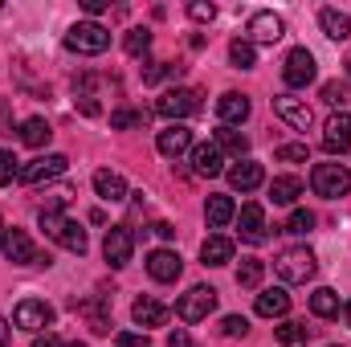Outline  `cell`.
<instances>
[{
  "mask_svg": "<svg viewBox=\"0 0 351 347\" xmlns=\"http://www.w3.org/2000/svg\"><path fill=\"white\" fill-rule=\"evenodd\" d=\"M262 180H265V168L258 164V160H241V164L229 168V184H233L237 192H254Z\"/></svg>",
  "mask_w": 351,
  "mask_h": 347,
  "instance_id": "ffe728a7",
  "label": "cell"
},
{
  "mask_svg": "<svg viewBox=\"0 0 351 347\" xmlns=\"http://www.w3.org/2000/svg\"><path fill=\"white\" fill-rule=\"evenodd\" d=\"M0 250H4V258L12 261V265H49V261H53L45 250H37V246L29 241L25 229H4Z\"/></svg>",
  "mask_w": 351,
  "mask_h": 347,
  "instance_id": "3957f363",
  "label": "cell"
},
{
  "mask_svg": "<svg viewBox=\"0 0 351 347\" xmlns=\"http://www.w3.org/2000/svg\"><path fill=\"white\" fill-rule=\"evenodd\" d=\"M331 347H335V344H331Z\"/></svg>",
  "mask_w": 351,
  "mask_h": 347,
  "instance_id": "6f0895ef",
  "label": "cell"
},
{
  "mask_svg": "<svg viewBox=\"0 0 351 347\" xmlns=\"http://www.w3.org/2000/svg\"><path fill=\"white\" fill-rule=\"evenodd\" d=\"M323 147L331 152V156H343L351 152V115H331L327 119V127H323Z\"/></svg>",
  "mask_w": 351,
  "mask_h": 347,
  "instance_id": "4fadbf2b",
  "label": "cell"
},
{
  "mask_svg": "<svg viewBox=\"0 0 351 347\" xmlns=\"http://www.w3.org/2000/svg\"><path fill=\"white\" fill-rule=\"evenodd\" d=\"M306 331H311L306 323H294V319H290V323H282V327H278V344H286V347L302 344V339H306Z\"/></svg>",
  "mask_w": 351,
  "mask_h": 347,
  "instance_id": "d590c367",
  "label": "cell"
},
{
  "mask_svg": "<svg viewBox=\"0 0 351 347\" xmlns=\"http://www.w3.org/2000/svg\"><path fill=\"white\" fill-rule=\"evenodd\" d=\"M176 74H180V66H172V62H152V66L143 70V82H147V86H156V82L176 78Z\"/></svg>",
  "mask_w": 351,
  "mask_h": 347,
  "instance_id": "8d00e7d4",
  "label": "cell"
},
{
  "mask_svg": "<svg viewBox=\"0 0 351 347\" xmlns=\"http://www.w3.org/2000/svg\"><path fill=\"white\" fill-rule=\"evenodd\" d=\"M282 33H286V21H282L278 12H254V16H250V37H254L258 45H274Z\"/></svg>",
  "mask_w": 351,
  "mask_h": 347,
  "instance_id": "e0dca14e",
  "label": "cell"
},
{
  "mask_svg": "<svg viewBox=\"0 0 351 347\" xmlns=\"http://www.w3.org/2000/svg\"><path fill=\"white\" fill-rule=\"evenodd\" d=\"M110 127H114V131L143 127V110H114V115H110Z\"/></svg>",
  "mask_w": 351,
  "mask_h": 347,
  "instance_id": "ab89813d",
  "label": "cell"
},
{
  "mask_svg": "<svg viewBox=\"0 0 351 347\" xmlns=\"http://www.w3.org/2000/svg\"><path fill=\"white\" fill-rule=\"evenodd\" d=\"M221 331H225L229 339H245V335H250V323H245L241 315H225V323H221Z\"/></svg>",
  "mask_w": 351,
  "mask_h": 347,
  "instance_id": "b9f144b4",
  "label": "cell"
},
{
  "mask_svg": "<svg viewBox=\"0 0 351 347\" xmlns=\"http://www.w3.org/2000/svg\"><path fill=\"white\" fill-rule=\"evenodd\" d=\"M274 270H278V278H282L286 286H298V282H311L319 265H315V254H311L306 246H294V250H282V254H278Z\"/></svg>",
  "mask_w": 351,
  "mask_h": 347,
  "instance_id": "7a4b0ae2",
  "label": "cell"
},
{
  "mask_svg": "<svg viewBox=\"0 0 351 347\" xmlns=\"http://www.w3.org/2000/svg\"><path fill=\"white\" fill-rule=\"evenodd\" d=\"M114 347H152L147 335H135V331H119L114 335Z\"/></svg>",
  "mask_w": 351,
  "mask_h": 347,
  "instance_id": "ee69618b",
  "label": "cell"
},
{
  "mask_svg": "<svg viewBox=\"0 0 351 347\" xmlns=\"http://www.w3.org/2000/svg\"><path fill=\"white\" fill-rule=\"evenodd\" d=\"M217 115H221V123L225 127H233V123H245L250 119V98L245 94H221V102H217Z\"/></svg>",
  "mask_w": 351,
  "mask_h": 347,
  "instance_id": "7402d4cb",
  "label": "cell"
},
{
  "mask_svg": "<svg viewBox=\"0 0 351 347\" xmlns=\"http://www.w3.org/2000/svg\"><path fill=\"white\" fill-rule=\"evenodd\" d=\"M156 147H160V156H168V160H180L184 152H192V131H188L184 123H172V127H164V131H160Z\"/></svg>",
  "mask_w": 351,
  "mask_h": 347,
  "instance_id": "5bb4252c",
  "label": "cell"
},
{
  "mask_svg": "<svg viewBox=\"0 0 351 347\" xmlns=\"http://www.w3.org/2000/svg\"><path fill=\"white\" fill-rule=\"evenodd\" d=\"M12 323H16L21 331L37 335L41 327H49V323H53V307H49V302H41V298H25V302H16V311H12Z\"/></svg>",
  "mask_w": 351,
  "mask_h": 347,
  "instance_id": "ba28073f",
  "label": "cell"
},
{
  "mask_svg": "<svg viewBox=\"0 0 351 347\" xmlns=\"http://www.w3.org/2000/svg\"><path fill=\"white\" fill-rule=\"evenodd\" d=\"M229 58H233V66H237V70H254V62H258V49H254V41L237 37V41L229 45Z\"/></svg>",
  "mask_w": 351,
  "mask_h": 347,
  "instance_id": "1f68e13d",
  "label": "cell"
},
{
  "mask_svg": "<svg viewBox=\"0 0 351 347\" xmlns=\"http://www.w3.org/2000/svg\"><path fill=\"white\" fill-rule=\"evenodd\" d=\"M78 110H82V115H98V102H94L90 94H82V98H78Z\"/></svg>",
  "mask_w": 351,
  "mask_h": 347,
  "instance_id": "c3c4849f",
  "label": "cell"
},
{
  "mask_svg": "<svg viewBox=\"0 0 351 347\" xmlns=\"http://www.w3.org/2000/svg\"><path fill=\"white\" fill-rule=\"evenodd\" d=\"M311 184H315V192H319V196L339 200V196H348V192H351V172L343 168V164H315Z\"/></svg>",
  "mask_w": 351,
  "mask_h": 347,
  "instance_id": "5b68a950",
  "label": "cell"
},
{
  "mask_svg": "<svg viewBox=\"0 0 351 347\" xmlns=\"http://www.w3.org/2000/svg\"><path fill=\"white\" fill-rule=\"evenodd\" d=\"M8 344V323H4V319H0V347Z\"/></svg>",
  "mask_w": 351,
  "mask_h": 347,
  "instance_id": "816d5d0a",
  "label": "cell"
},
{
  "mask_svg": "<svg viewBox=\"0 0 351 347\" xmlns=\"http://www.w3.org/2000/svg\"><path fill=\"white\" fill-rule=\"evenodd\" d=\"M237 233H241V241H250V246H262L265 237H269V233H265L262 204H245V208H241V229H237Z\"/></svg>",
  "mask_w": 351,
  "mask_h": 347,
  "instance_id": "d6986e66",
  "label": "cell"
},
{
  "mask_svg": "<svg viewBox=\"0 0 351 347\" xmlns=\"http://www.w3.org/2000/svg\"><path fill=\"white\" fill-rule=\"evenodd\" d=\"M302 196V180L298 176H278V180H269V200L274 204H294Z\"/></svg>",
  "mask_w": 351,
  "mask_h": 347,
  "instance_id": "4316f807",
  "label": "cell"
},
{
  "mask_svg": "<svg viewBox=\"0 0 351 347\" xmlns=\"http://www.w3.org/2000/svg\"><path fill=\"white\" fill-rule=\"evenodd\" d=\"M152 229H156V233H160L164 241H172V237H176V225H172V221H156Z\"/></svg>",
  "mask_w": 351,
  "mask_h": 347,
  "instance_id": "7dc6e473",
  "label": "cell"
},
{
  "mask_svg": "<svg viewBox=\"0 0 351 347\" xmlns=\"http://www.w3.org/2000/svg\"><path fill=\"white\" fill-rule=\"evenodd\" d=\"M102 254H106V261H110L114 270H123V265L131 261V254H135V233H131L127 225H114V229H106Z\"/></svg>",
  "mask_w": 351,
  "mask_h": 347,
  "instance_id": "30bf717a",
  "label": "cell"
},
{
  "mask_svg": "<svg viewBox=\"0 0 351 347\" xmlns=\"http://www.w3.org/2000/svg\"><path fill=\"white\" fill-rule=\"evenodd\" d=\"M70 200H74V188H53V192H45L41 213H62V204H70Z\"/></svg>",
  "mask_w": 351,
  "mask_h": 347,
  "instance_id": "f35d334b",
  "label": "cell"
},
{
  "mask_svg": "<svg viewBox=\"0 0 351 347\" xmlns=\"http://www.w3.org/2000/svg\"><path fill=\"white\" fill-rule=\"evenodd\" d=\"M168 315H172V311H168L160 298H152V294H143V298H135V302H131V319H135L139 327H164V323H168Z\"/></svg>",
  "mask_w": 351,
  "mask_h": 347,
  "instance_id": "9a60e30c",
  "label": "cell"
},
{
  "mask_svg": "<svg viewBox=\"0 0 351 347\" xmlns=\"http://www.w3.org/2000/svg\"><path fill=\"white\" fill-rule=\"evenodd\" d=\"M306 156H311L306 143H282V147H278V160H282V164H306Z\"/></svg>",
  "mask_w": 351,
  "mask_h": 347,
  "instance_id": "60d3db41",
  "label": "cell"
},
{
  "mask_svg": "<svg viewBox=\"0 0 351 347\" xmlns=\"http://www.w3.org/2000/svg\"><path fill=\"white\" fill-rule=\"evenodd\" d=\"M49 139H53V127L45 119H25L21 123V143L25 147H45Z\"/></svg>",
  "mask_w": 351,
  "mask_h": 347,
  "instance_id": "f1b7e54d",
  "label": "cell"
},
{
  "mask_svg": "<svg viewBox=\"0 0 351 347\" xmlns=\"http://www.w3.org/2000/svg\"><path fill=\"white\" fill-rule=\"evenodd\" d=\"M188 16H192V21H213V16H217V8H213V4H204V0H192V4H188Z\"/></svg>",
  "mask_w": 351,
  "mask_h": 347,
  "instance_id": "f6af8a7d",
  "label": "cell"
},
{
  "mask_svg": "<svg viewBox=\"0 0 351 347\" xmlns=\"http://www.w3.org/2000/svg\"><path fill=\"white\" fill-rule=\"evenodd\" d=\"M290 311V294L282 290V286H274V290H262L258 294V315L262 319H282Z\"/></svg>",
  "mask_w": 351,
  "mask_h": 347,
  "instance_id": "d4e9b609",
  "label": "cell"
},
{
  "mask_svg": "<svg viewBox=\"0 0 351 347\" xmlns=\"http://www.w3.org/2000/svg\"><path fill=\"white\" fill-rule=\"evenodd\" d=\"M315 53L311 49H290L286 53V62H282V78H286V86H294V90H302V86H311L315 82Z\"/></svg>",
  "mask_w": 351,
  "mask_h": 347,
  "instance_id": "52a82bcc",
  "label": "cell"
},
{
  "mask_svg": "<svg viewBox=\"0 0 351 347\" xmlns=\"http://www.w3.org/2000/svg\"><path fill=\"white\" fill-rule=\"evenodd\" d=\"M217 147H221V156H237V160H241V156L250 152V139H245L241 131H233V127H221V131H217Z\"/></svg>",
  "mask_w": 351,
  "mask_h": 347,
  "instance_id": "f546056e",
  "label": "cell"
},
{
  "mask_svg": "<svg viewBox=\"0 0 351 347\" xmlns=\"http://www.w3.org/2000/svg\"><path fill=\"white\" fill-rule=\"evenodd\" d=\"M168 347H192V335H188L184 327H176L172 335H168Z\"/></svg>",
  "mask_w": 351,
  "mask_h": 347,
  "instance_id": "bcb514c9",
  "label": "cell"
},
{
  "mask_svg": "<svg viewBox=\"0 0 351 347\" xmlns=\"http://www.w3.org/2000/svg\"><path fill=\"white\" fill-rule=\"evenodd\" d=\"M0 237H4V221H0Z\"/></svg>",
  "mask_w": 351,
  "mask_h": 347,
  "instance_id": "11a10c76",
  "label": "cell"
},
{
  "mask_svg": "<svg viewBox=\"0 0 351 347\" xmlns=\"http://www.w3.org/2000/svg\"><path fill=\"white\" fill-rule=\"evenodd\" d=\"M348 70H351V62H348Z\"/></svg>",
  "mask_w": 351,
  "mask_h": 347,
  "instance_id": "9f6ffc18",
  "label": "cell"
},
{
  "mask_svg": "<svg viewBox=\"0 0 351 347\" xmlns=\"http://www.w3.org/2000/svg\"><path fill=\"white\" fill-rule=\"evenodd\" d=\"M233 217H237V204H233V196H208V204H204V221H208L213 229H225Z\"/></svg>",
  "mask_w": 351,
  "mask_h": 347,
  "instance_id": "cb8c5ba5",
  "label": "cell"
},
{
  "mask_svg": "<svg viewBox=\"0 0 351 347\" xmlns=\"http://www.w3.org/2000/svg\"><path fill=\"white\" fill-rule=\"evenodd\" d=\"M323 102H327V106H348L351 102L348 82H323Z\"/></svg>",
  "mask_w": 351,
  "mask_h": 347,
  "instance_id": "74e56055",
  "label": "cell"
},
{
  "mask_svg": "<svg viewBox=\"0 0 351 347\" xmlns=\"http://www.w3.org/2000/svg\"><path fill=\"white\" fill-rule=\"evenodd\" d=\"M274 115H278V119H286L294 131H306V127L315 123L311 106H306L302 98H294V94H278V98H274Z\"/></svg>",
  "mask_w": 351,
  "mask_h": 347,
  "instance_id": "7c38bea8",
  "label": "cell"
},
{
  "mask_svg": "<svg viewBox=\"0 0 351 347\" xmlns=\"http://www.w3.org/2000/svg\"><path fill=\"white\" fill-rule=\"evenodd\" d=\"M33 347H62V344H58V335H53V331H45V335H37V339H33Z\"/></svg>",
  "mask_w": 351,
  "mask_h": 347,
  "instance_id": "681fc988",
  "label": "cell"
},
{
  "mask_svg": "<svg viewBox=\"0 0 351 347\" xmlns=\"http://www.w3.org/2000/svg\"><path fill=\"white\" fill-rule=\"evenodd\" d=\"M123 49H127L131 58H143V53L152 49V33H147V29H131L127 41H123Z\"/></svg>",
  "mask_w": 351,
  "mask_h": 347,
  "instance_id": "836d02e7",
  "label": "cell"
},
{
  "mask_svg": "<svg viewBox=\"0 0 351 347\" xmlns=\"http://www.w3.org/2000/svg\"><path fill=\"white\" fill-rule=\"evenodd\" d=\"M343 315H348V323H351V302H348V311H343Z\"/></svg>",
  "mask_w": 351,
  "mask_h": 347,
  "instance_id": "f5cc1de1",
  "label": "cell"
},
{
  "mask_svg": "<svg viewBox=\"0 0 351 347\" xmlns=\"http://www.w3.org/2000/svg\"><path fill=\"white\" fill-rule=\"evenodd\" d=\"M311 229H315V213H306V208H294V213H290V221H286V233L302 237V233H311Z\"/></svg>",
  "mask_w": 351,
  "mask_h": 347,
  "instance_id": "e575fe53",
  "label": "cell"
},
{
  "mask_svg": "<svg viewBox=\"0 0 351 347\" xmlns=\"http://www.w3.org/2000/svg\"><path fill=\"white\" fill-rule=\"evenodd\" d=\"M217 311V290L213 286H192L180 302H176V315L184 319V323H200V319H208Z\"/></svg>",
  "mask_w": 351,
  "mask_h": 347,
  "instance_id": "8992f818",
  "label": "cell"
},
{
  "mask_svg": "<svg viewBox=\"0 0 351 347\" xmlns=\"http://www.w3.org/2000/svg\"><path fill=\"white\" fill-rule=\"evenodd\" d=\"M66 49H74V53H102V49H110V29H102L98 21H78L66 33Z\"/></svg>",
  "mask_w": 351,
  "mask_h": 347,
  "instance_id": "277c9868",
  "label": "cell"
},
{
  "mask_svg": "<svg viewBox=\"0 0 351 347\" xmlns=\"http://www.w3.org/2000/svg\"><path fill=\"white\" fill-rule=\"evenodd\" d=\"M180 270H184V261H180V254H172V250H156V254H147V274H152L156 282H176Z\"/></svg>",
  "mask_w": 351,
  "mask_h": 347,
  "instance_id": "ac0fdd59",
  "label": "cell"
},
{
  "mask_svg": "<svg viewBox=\"0 0 351 347\" xmlns=\"http://www.w3.org/2000/svg\"><path fill=\"white\" fill-rule=\"evenodd\" d=\"M94 192H98L102 200H110V204L131 196V192H127V180L119 172H110V168H98V172H94Z\"/></svg>",
  "mask_w": 351,
  "mask_h": 347,
  "instance_id": "44dd1931",
  "label": "cell"
},
{
  "mask_svg": "<svg viewBox=\"0 0 351 347\" xmlns=\"http://www.w3.org/2000/svg\"><path fill=\"white\" fill-rule=\"evenodd\" d=\"M82 8L94 16V12H102V8H106V0H82Z\"/></svg>",
  "mask_w": 351,
  "mask_h": 347,
  "instance_id": "f907efd6",
  "label": "cell"
},
{
  "mask_svg": "<svg viewBox=\"0 0 351 347\" xmlns=\"http://www.w3.org/2000/svg\"><path fill=\"white\" fill-rule=\"evenodd\" d=\"M156 110L164 119H188L192 110H200V94L196 90H164L160 102H156Z\"/></svg>",
  "mask_w": 351,
  "mask_h": 347,
  "instance_id": "8fae6325",
  "label": "cell"
},
{
  "mask_svg": "<svg viewBox=\"0 0 351 347\" xmlns=\"http://www.w3.org/2000/svg\"><path fill=\"white\" fill-rule=\"evenodd\" d=\"M192 172L208 176V180L225 172V156H221V147H217V143H192Z\"/></svg>",
  "mask_w": 351,
  "mask_h": 347,
  "instance_id": "2e32d148",
  "label": "cell"
},
{
  "mask_svg": "<svg viewBox=\"0 0 351 347\" xmlns=\"http://www.w3.org/2000/svg\"><path fill=\"white\" fill-rule=\"evenodd\" d=\"M41 229H45V237H53L58 246H66L70 254H86V229L78 225V221H70V217H62V213H41Z\"/></svg>",
  "mask_w": 351,
  "mask_h": 347,
  "instance_id": "6da1fadb",
  "label": "cell"
},
{
  "mask_svg": "<svg viewBox=\"0 0 351 347\" xmlns=\"http://www.w3.org/2000/svg\"><path fill=\"white\" fill-rule=\"evenodd\" d=\"M70 168V160L66 156H37V160H29V164H21V172H16V180L21 184H41V180H53V176H62Z\"/></svg>",
  "mask_w": 351,
  "mask_h": 347,
  "instance_id": "9c48e42d",
  "label": "cell"
},
{
  "mask_svg": "<svg viewBox=\"0 0 351 347\" xmlns=\"http://www.w3.org/2000/svg\"><path fill=\"white\" fill-rule=\"evenodd\" d=\"M311 311H315L319 319H335V315H339V294H335L331 286H319V290L311 294Z\"/></svg>",
  "mask_w": 351,
  "mask_h": 347,
  "instance_id": "4dcf8cb0",
  "label": "cell"
},
{
  "mask_svg": "<svg viewBox=\"0 0 351 347\" xmlns=\"http://www.w3.org/2000/svg\"><path fill=\"white\" fill-rule=\"evenodd\" d=\"M319 25H323V33L331 41H348L351 37V21H348V12H339V8H323L319 12Z\"/></svg>",
  "mask_w": 351,
  "mask_h": 347,
  "instance_id": "484cf974",
  "label": "cell"
},
{
  "mask_svg": "<svg viewBox=\"0 0 351 347\" xmlns=\"http://www.w3.org/2000/svg\"><path fill=\"white\" fill-rule=\"evenodd\" d=\"M262 274H265V261H258V258H241V265H237V286L254 290V286L262 282Z\"/></svg>",
  "mask_w": 351,
  "mask_h": 347,
  "instance_id": "d6a6232c",
  "label": "cell"
},
{
  "mask_svg": "<svg viewBox=\"0 0 351 347\" xmlns=\"http://www.w3.org/2000/svg\"><path fill=\"white\" fill-rule=\"evenodd\" d=\"M78 311L90 319V331H94V335H106V331H110V307H106V298H90Z\"/></svg>",
  "mask_w": 351,
  "mask_h": 347,
  "instance_id": "83f0119b",
  "label": "cell"
},
{
  "mask_svg": "<svg viewBox=\"0 0 351 347\" xmlns=\"http://www.w3.org/2000/svg\"><path fill=\"white\" fill-rule=\"evenodd\" d=\"M200 258H204V265H229L233 261V241L225 233H213V237H204Z\"/></svg>",
  "mask_w": 351,
  "mask_h": 347,
  "instance_id": "603a6c76",
  "label": "cell"
},
{
  "mask_svg": "<svg viewBox=\"0 0 351 347\" xmlns=\"http://www.w3.org/2000/svg\"><path fill=\"white\" fill-rule=\"evenodd\" d=\"M66 347H86V344H66Z\"/></svg>",
  "mask_w": 351,
  "mask_h": 347,
  "instance_id": "db71d44e",
  "label": "cell"
},
{
  "mask_svg": "<svg viewBox=\"0 0 351 347\" xmlns=\"http://www.w3.org/2000/svg\"><path fill=\"white\" fill-rule=\"evenodd\" d=\"M16 172H21V168H16V156H12V152H0V188H4Z\"/></svg>",
  "mask_w": 351,
  "mask_h": 347,
  "instance_id": "7bdbcfd3",
  "label": "cell"
}]
</instances>
